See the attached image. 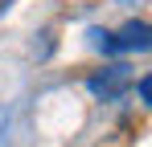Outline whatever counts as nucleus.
Instances as JSON below:
<instances>
[{
	"label": "nucleus",
	"instance_id": "obj_2",
	"mask_svg": "<svg viewBox=\"0 0 152 147\" xmlns=\"http://www.w3.org/2000/svg\"><path fill=\"white\" fill-rule=\"evenodd\" d=\"M152 41H148V24L144 21H127L119 33H111V53H132V49H148Z\"/></svg>",
	"mask_w": 152,
	"mask_h": 147
},
{
	"label": "nucleus",
	"instance_id": "obj_3",
	"mask_svg": "<svg viewBox=\"0 0 152 147\" xmlns=\"http://www.w3.org/2000/svg\"><path fill=\"white\" fill-rule=\"evenodd\" d=\"M136 90H140V102H148V94H152V78H140V86H136Z\"/></svg>",
	"mask_w": 152,
	"mask_h": 147
},
{
	"label": "nucleus",
	"instance_id": "obj_1",
	"mask_svg": "<svg viewBox=\"0 0 152 147\" xmlns=\"http://www.w3.org/2000/svg\"><path fill=\"white\" fill-rule=\"evenodd\" d=\"M132 86V66H124V61H115V66H103V70H95L91 78H86V90L95 98H103V102H111V98H119Z\"/></svg>",
	"mask_w": 152,
	"mask_h": 147
}]
</instances>
